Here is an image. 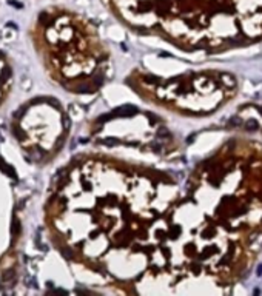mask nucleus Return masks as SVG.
Listing matches in <instances>:
<instances>
[{
  "label": "nucleus",
  "mask_w": 262,
  "mask_h": 296,
  "mask_svg": "<svg viewBox=\"0 0 262 296\" xmlns=\"http://www.w3.org/2000/svg\"><path fill=\"white\" fill-rule=\"evenodd\" d=\"M12 133L31 159L50 162L60 151L66 137L65 114L48 97L31 100L17 111Z\"/></svg>",
  "instance_id": "3"
},
{
  "label": "nucleus",
  "mask_w": 262,
  "mask_h": 296,
  "mask_svg": "<svg viewBox=\"0 0 262 296\" xmlns=\"http://www.w3.org/2000/svg\"><path fill=\"white\" fill-rule=\"evenodd\" d=\"M33 43L50 77L71 93L102 86L108 51L82 17L60 8L43 9L33 26Z\"/></svg>",
  "instance_id": "2"
},
{
  "label": "nucleus",
  "mask_w": 262,
  "mask_h": 296,
  "mask_svg": "<svg viewBox=\"0 0 262 296\" xmlns=\"http://www.w3.org/2000/svg\"><path fill=\"white\" fill-rule=\"evenodd\" d=\"M11 85V69L5 60L0 59V104L5 100L6 93H9Z\"/></svg>",
  "instance_id": "4"
},
{
  "label": "nucleus",
  "mask_w": 262,
  "mask_h": 296,
  "mask_svg": "<svg viewBox=\"0 0 262 296\" xmlns=\"http://www.w3.org/2000/svg\"><path fill=\"white\" fill-rule=\"evenodd\" d=\"M176 182L162 171L99 154L73 159L45 204V224L56 248L91 271L110 275L122 255L140 258L156 222L179 199Z\"/></svg>",
  "instance_id": "1"
}]
</instances>
